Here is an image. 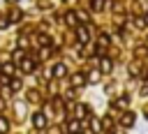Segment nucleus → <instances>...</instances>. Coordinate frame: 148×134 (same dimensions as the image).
I'll return each mask as SVG.
<instances>
[{
	"label": "nucleus",
	"instance_id": "f257e3e1",
	"mask_svg": "<svg viewBox=\"0 0 148 134\" xmlns=\"http://www.w3.org/2000/svg\"><path fill=\"white\" fill-rule=\"evenodd\" d=\"M32 122H35V127H37V129H42V127L46 125V118H44V113H42V111H37V113L32 116Z\"/></svg>",
	"mask_w": 148,
	"mask_h": 134
},
{
	"label": "nucleus",
	"instance_id": "6e6552de",
	"mask_svg": "<svg viewBox=\"0 0 148 134\" xmlns=\"http://www.w3.org/2000/svg\"><path fill=\"white\" fill-rule=\"evenodd\" d=\"M86 116V106H76V118H83Z\"/></svg>",
	"mask_w": 148,
	"mask_h": 134
},
{
	"label": "nucleus",
	"instance_id": "7ed1b4c3",
	"mask_svg": "<svg viewBox=\"0 0 148 134\" xmlns=\"http://www.w3.org/2000/svg\"><path fill=\"white\" fill-rule=\"evenodd\" d=\"M86 42H88V30L79 28V44H86Z\"/></svg>",
	"mask_w": 148,
	"mask_h": 134
},
{
	"label": "nucleus",
	"instance_id": "ddd939ff",
	"mask_svg": "<svg viewBox=\"0 0 148 134\" xmlns=\"http://www.w3.org/2000/svg\"><path fill=\"white\" fill-rule=\"evenodd\" d=\"M67 23H69V25H74V23H76V21H74V14H67Z\"/></svg>",
	"mask_w": 148,
	"mask_h": 134
},
{
	"label": "nucleus",
	"instance_id": "20e7f679",
	"mask_svg": "<svg viewBox=\"0 0 148 134\" xmlns=\"http://www.w3.org/2000/svg\"><path fill=\"white\" fill-rule=\"evenodd\" d=\"M21 67H23V72H32V69H35V62H32V60H23Z\"/></svg>",
	"mask_w": 148,
	"mask_h": 134
},
{
	"label": "nucleus",
	"instance_id": "f3484780",
	"mask_svg": "<svg viewBox=\"0 0 148 134\" xmlns=\"http://www.w3.org/2000/svg\"><path fill=\"white\" fill-rule=\"evenodd\" d=\"M7 2H16V0H7Z\"/></svg>",
	"mask_w": 148,
	"mask_h": 134
},
{
	"label": "nucleus",
	"instance_id": "f8f14e48",
	"mask_svg": "<svg viewBox=\"0 0 148 134\" xmlns=\"http://www.w3.org/2000/svg\"><path fill=\"white\" fill-rule=\"evenodd\" d=\"M102 5H104V0H92V7L95 9H102Z\"/></svg>",
	"mask_w": 148,
	"mask_h": 134
},
{
	"label": "nucleus",
	"instance_id": "1a4fd4ad",
	"mask_svg": "<svg viewBox=\"0 0 148 134\" xmlns=\"http://www.w3.org/2000/svg\"><path fill=\"white\" fill-rule=\"evenodd\" d=\"M9 21H12V23H14V21H21V12H12V18H9Z\"/></svg>",
	"mask_w": 148,
	"mask_h": 134
},
{
	"label": "nucleus",
	"instance_id": "4468645a",
	"mask_svg": "<svg viewBox=\"0 0 148 134\" xmlns=\"http://www.w3.org/2000/svg\"><path fill=\"white\" fill-rule=\"evenodd\" d=\"M12 88L14 90H21V81H12Z\"/></svg>",
	"mask_w": 148,
	"mask_h": 134
},
{
	"label": "nucleus",
	"instance_id": "39448f33",
	"mask_svg": "<svg viewBox=\"0 0 148 134\" xmlns=\"http://www.w3.org/2000/svg\"><path fill=\"white\" fill-rule=\"evenodd\" d=\"M111 69V60L109 58H102V72H109Z\"/></svg>",
	"mask_w": 148,
	"mask_h": 134
},
{
	"label": "nucleus",
	"instance_id": "2eb2a0df",
	"mask_svg": "<svg viewBox=\"0 0 148 134\" xmlns=\"http://www.w3.org/2000/svg\"><path fill=\"white\" fill-rule=\"evenodd\" d=\"M7 23H9V21H7V18H2V16H0V28H7Z\"/></svg>",
	"mask_w": 148,
	"mask_h": 134
},
{
	"label": "nucleus",
	"instance_id": "423d86ee",
	"mask_svg": "<svg viewBox=\"0 0 148 134\" xmlns=\"http://www.w3.org/2000/svg\"><path fill=\"white\" fill-rule=\"evenodd\" d=\"M132 122H134V116L132 113H125L123 116V125H132Z\"/></svg>",
	"mask_w": 148,
	"mask_h": 134
},
{
	"label": "nucleus",
	"instance_id": "dca6fc26",
	"mask_svg": "<svg viewBox=\"0 0 148 134\" xmlns=\"http://www.w3.org/2000/svg\"><path fill=\"white\" fill-rule=\"evenodd\" d=\"M146 118H148V109H146Z\"/></svg>",
	"mask_w": 148,
	"mask_h": 134
},
{
	"label": "nucleus",
	"instance_id": "9d476101",
	"mask_svg": "<svg viewBox=\"0 0 148 134\" xmlns=\"http://www.w3.org/2000/svg\"><path fill=\"white\" fill-rule=\"evenodd\" d=\"M72 83H76V85H81V83H83V76H81V74H76V76L72 79Z\"/></svg>",
	"mask_w": 148,
	"mask_h": 134
},
{
	"label": "nucleus",
	"instance_id": "9b49d317",
	"mask_svg": "<svg viewBox=\"0 0 148 134\" xmlns=\"http://www.w3.org/2000/svg\"><path fill=\"white\" fill-rule=\"evenodd\" d=\"M69 129L76 134V132H79V122H76V120H72V122H69Z\"/></svg>",
	"mask_w": 148,
	"mask_h": 134
},
{
	"label": "nucleus",
	"instance_id": "0eeeda50",
	"mask_svg": "<svg viewBox=\"0 0 148 134\" xmlns=\"http://www.w3.org/2000/svg\"><path fill=\"white\" fill-rule=\"evenodd\" d=\"M0 134H7V120L0 118Z\"/></svg>",
	"mask_w": 148,
	"mask_h": 134
},
{
	"label": "nucleus",
	"instance_id": "f03ea898",
	"mask_svg": "<svg viewBox=\"0 0 148 134\" xmlns=\"http://www.w3.org/2000/svg\"><path fill=\"white\" fill-rule=\"evenodd\" d=\"M51 72L60 79V76H65V65H62V62H58V65H53V69H51Z\"/></svg>",
	"mask_w": 148,
	"mask_h": 134
}]
</instances>
